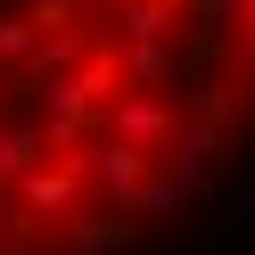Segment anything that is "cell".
<instances>
[{"mask_svg":"<svg viewBox=\"0 0 255 255\" xmlns=\"http://www.w3.org/2000/svg\"><path fill=\"white\" fill-rule=\"evenodd\" d=\"M255 148V0H0V255H132Z\"/></svg>","mask_w":255,"mask_h":255,"instance_id":"obj_1","label":"cell"}]
</instances>
